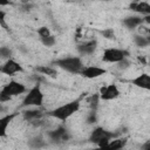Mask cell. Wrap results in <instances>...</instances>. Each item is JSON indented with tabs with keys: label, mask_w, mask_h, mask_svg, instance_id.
I'll return each mask as SVG.
<instances>
[{
	"label": "cell",
	"mask_w": 150,
	"mask_h": 150,
	"mask_svg": "<svg viewBox=\"0 0 150 150\" xmlns=\"http://www.w3.org/2000/svg\"><path fill=\"white\" fill-rule=\"evenodd\" d=\"M80 107H81V98H76L74 101H70L68 103H64L54 108L48 112V116L59 121H66L70 116H73L75 112H77L80 110Z\"/></svg>",
	"instance_id": "cell-1"
},
{
	"label": "cell",
	"mask_w": 150,
	"mask_h": 150,
	"mask_svg": "<svg viewBox=\"0 0 150 150\" xmlns=\"http://www.w3.org/2000/svg\"><path fill=\"white\" fill-rule=\"evenodd\" d=\"M26 91L27 88L23 83L15 80H11L0 89V103L11 101L14 96H19Z\"/></svg>",
	"instance_id": "cell-2"
},
{
	"label": "cell",
	"mask_w": 150,
	"mask_h": 150,
	"mask_svg": "<svg viewBox=\"0 0 150 150\" xmlns=\"http://www.w3.org/2000/svg\"><path fill=\"white\" fill-rule=\"evenodd\" d=\"M53 64H55L56 67L70 73V74H80L83 66V62L81 60V57L79 56H66V57H61L57 59L53 62Z\"/></svg>",
	"instance_id": "cell-3"
},
{
	"label": "cell",
	"mask_w": 150,
	"mask_h": 150,
	"mask_svg": "<svg viewBox=\"0 0 150 150\" xmlns=\"http://www.w3.org/2000/svg\"><path fill=\"white\" fill-rule=\"evenodd\" d=\"M117 137V135L112 131H109L107 129H104L103 127H96L89 136V142L97 145V148L103 146L104 144H107L110 139Z\"/></svg>",
	"instance_id": "cell-4"
},
{
	"label": "cell",
	"mask_w": 150,
	"mask_h": 150,
	"mask_svg": "<svg viewBox=\"0 0 150 150\" xmlns=\"http://www.w3.org/2000/svg\"><path fill=\"white\" fill-rule=\"evenodd\" d=\"M43 100H45V96H43V93H42L40 86L35 84L25 95V97L22 100V105L23 107H36V108H40V107L43 105Z\"/></svg>",
	"instance_id": "cell-5"
},
{
	"label": "cell",
	"mask_w": 150,
	"mask_h": 150,
	"mask_svg": "<svg viewBox=\"0 0 150 150\" xmlns=\"http://www.w3.org/2000/svg\"><path fill=\"white\" fill-rule=\"evenodd\" d=\"M127 56H129V53L127 50L110 47V48H105L103 50L102 60L104 62H109V63H118V62L123 61L124 59H127Z\"/></svg>",
	"instance_id": "cell-6"
},
{
	"label": "cell",
	"mask_w": 150,
	"mask_h": 150,
	"mask_svg": "<svg viewBox=\"0 0 150 150\" xmlns=\"http://www.w3.org/2000/svg\"><path fill=\"white\" fill-rule=\"evenodd\" d=\"M121 95V91L115 83H110L107 86H102L98 91V97L101 101H112L116 100Z\"/></svg>",
	"instance_id": "cell-7"
},
{
	"label": "cell",
	"mask_w": 150,
	"mask_h": 150,
	"mask_svg": "<svg viewBox=\"0 0 150 150\" xmlns=\"http://www.w3.org/2000/svg\"><path fill=\"white\" fill-rule=\"evenodd\" d=\"M23 71H25L23 67L12 57L8 59L7 61H5L2 63V66L0 67V73H2L5 75H8V76H13L18 73H23Z\"/></svg>",
	"instance_id": "cell-8"
},
{
	"label": "cell",
	"mask_w": 150,
	"mask_h": 150,
	"mask_svg": "<svg viewBox=\"0 0 150 150\" xmlns=\"http://www.w3.org/2000/svg\"><path fill=\"white\" fill-rule=\"evenodd\" d=\"M107 73V69L102 68V67H98V66H87V67H83L82 70H81V75L86 79H89V80H93V79H97L102 75H104Z\"/></svg>",
	"instance_id": "cell-9"
},
{
	"label": "cell",
	"mask_w": 150,
	"mask_h": 150,
	"mask_svg": "<svg viewBox=\"0 0 150 150\" xmlns=\"http://www.w3.org/2000/svg\"><path fill=\"white\" fill-rule=\"evenodd\" d=\"M127 143H128V138L124 136L123 137L120 136V137H115V138L110 139L107 144L97 148L96 150H122V149H124Z\"/></svg>",
	"instance_id": "cell-10"
},
{
	"label": "cell",
	"mask_w": 150,
	"mask_h": 150,
	"mask_svg": "<svg viewBox=\"0 0 150 150\" xmlns=\"http://www.w3.org/2000/svg\"><path fill=\"white\" fill-rule=\"evenodd\" d=\"M48 137L50 138V141H53L54 143H62L66 142L70 138V135L68 132V130L63 127H59L55 130H52L48 132Z\"/></svg>",
	"instance_id": "cell-11"
},
{
	"label": "cell",
	"mask_w": 150,
	"mask_h": 150,
	"mask_svg": "<svg viewBox=\"0 0 150 150\" xmlns=\"http://www.w3.org/2000/svg\"><path fill=\"white\" fill-rule=\"evenodd\" d=\"M23 118L25 120H27L28 122H30L32 124H34V125H40L41 124V118H42V116H43V111L41 110V109H38V108H35V109H30V110H26V111H23Z\"/></svg>",
	"instance_id": "cell-12"
},
{
	"label": "cell",
	"mask_w": 150,
	"mask_h": 150,
	"mask_svg": "<svg viewBox=\"0 0 150 150\" xmlns=\"http://www.w3.org/2000/svg\"><path fill=\"white\" fill-rule=\"evenodd\" d=\"M96 47H97L96 40H88L77 45V52L81 55H91L96 50Z\"/></svg>",
	"instance_id": "cell-13"
},
{
	"label": "cell",
	"mask_w": 150,
	"mask_h": 150,
	"mask_svg": "<svg viewBox=\"0 0 150 150\" xmlns=\"http://www.w3.org/2000/svg\"><path fill=\"white\" fill-rule=\"evenodd\" d=\"M130 82L141 89H145V90L150 89V75L148 73H142L141 75L131 79Z\"/></svg>",
	"instance_id": "cell-14"
},
{
	"label": "cell",
	"mask_w": 150,
	"mask_h": 150,
	"mask_svg": "<svg viewBox=\"0 0 150 150\" xmlns=\"http://www.w3.org/2000/svg\"><path fill=\"white\" fill-rule=\"evenodd\" d=\"M144 22V16H141V15H132V16H128L125 19H123L122 23L129 28V29H135L136 27H139L142 26Z\"/></svg>",
	"instance_id": "cell-15"
},
{
	"label": "cell",
	"mask_w": 150,
	"mask_h": 150,
	"mask_svg": "<svg viewBox=\"0 0 150 150\" xmlns=\"http://www.w3.org/2000/svg\"><path fill=\"white\" fill-rule=\"evenodd\" d=\"M129 8L141 15H150V5L145 1H142V2H131L129 5Z\"/></svg>",
	"instance_id": "cell-16"
},
{
	"label": "cell",
	"mask_w": 150,
	"mask_h": 150,
	"mask_svg": "<svg viewBox=\"0 0 150 150\" xmlns=\"http://www.w3.org/2000/svg\"><path fill=\"white\" fill-rule=\"evenodd\" d=\"M16 115H18L16 112H13V114H7L0 117V138L7 136V128Z\"/></svg>",
	"instance_id": "cell-17"
},
{
	"label": "cell",
	"mask_w": 150,
	"mask_h": 150,
	"mask_svg": "<svg viewBox=\"0 0 150 150\" xmlns=\"http://www.w3.org/2000/svg\"><path fill=\"white\" fill-rule=\"evenodd\" d=\"M28 146L30 149H34V150H39V149H42V148H46L47 146V142L45 141V138L42 136H34L32 138L28 139Z\"/></svg>",
	"instance_id": "cell-18"
},
{
	"label": "cell",
	"mask_w": 150,
	"mask_h": 150,
	"mask_svg": "<svg viewBox=\"0 0 150 150\" xmlns=\"http://www.w3.org/2000/svg\"><path fill=\"white\" fill-rule=\"evenodd\" d=\"M35 70L42 75L49 76V77H56L57 76V70L52 67V66H38L35 67Z\"/></svg>",
	"instance_id": "cell-19"
},
{
	"label": "cell",
	"mask_w": 150,
	"mask_h": 150,
	"mask_svg": "<svg viewBox=\"0 0 150 150\" xmlns=\"http://www.w3.org/2000/svg\"><path fill=\"white\" fill-rule=\"evenodd\" d=\"M134 42L137 47H148L150 45V40L148 38V35H139V34H136L134 35Z\"/></svg>",
	"instance_id": "cell-20"
},
{
	"label": "cell",
	"mask_w": 150,
	"mask_h": 150,
	"mask_svg": "<svg viewBox=\"0 0 150 150\" xmlns=\"http://www.w3.org/2000/svg\"><path fill=\"white\" fill-rule=\"evenodd\" d=\"M12 56V50L7 46H1L0 47V61H7Z\"/></svg>",
	"instance_id": "cell-21"
},
{
	"label": "cell",
	"mask_w": 150,
	"mask_h": 150,
	"mask_svg": "<svg viewBox=\"0 0 150 150\" xmlns=\"http://www.w3.org/2000/svg\"><path fill=\"white\" fill-rule=\"evenodd\" d=\"M100 33L104 39H108V40H115L116 39V34H115V30L112 28H105V29L101 30Z\"/></svg>",
	"instance_id": "cell-22"
},
{
	"label": "cell",
	"mask_w": 150,
	"mask_h": 150,
	"mask_svg": "<svg viewBox=\"0 0 150 150\" xmlns=\"http://www.w3.org/2000/svg\"><path fill=\"white\" fill-rule=\"evenodd\" d=\"M40 40H41V42L45 47H53L56 43V40H55L54 35H49V36H46V38H40Z\"/></svg>",
	"instance_id": "cell-23"
},
{
	"label": "cell",
	"mask_w": 150,
	"mask_h": 150,
	"mask_svg": "<svg viewBox=\"0 0 150 150\" xmlns=\"http://www.w3.org/2000/svg\"><path fill=\"white\" fill-rule=\"evenodd\" d=\"M98 101H100V97H98V93L97 94H94L90 96L89 98V107L91 110H95L96 111V108H97V104H98Z\"/></svg>",
	"instance_id": "cell-24"
},
{
	"label": "cell",
	"mask_w": 150,
	"mask_h": 150,
	"mask_svg": "<svg viewBox=\"0 0 150 150\" xmlns=\"http://www.w3.org/2000/svg\"><path fill=\"white\" fill-rule=\"evenodd\" d=\"M38 34H39L40 38H46V36L52 35L49 28H48V27H45V26H43V27H40V28L38 29Z\"/></svg>",
	"instance_id": "cell-25"
},
{
	"label": "cell",
	"mask_w": 150,
	"mask_h": 150,
	"mask_svg": "<svg viewBox=\"0 0 150 150\" xmlns=\"http://www.w3.org/2000/svg\"><path fill=\"white\" fill-rule=\"evenodd\" d=\"M87 122L88 123H96L97 122V116H96V111L95 110H91L87 117Z\"/></svg>",
	"instance_id": "cell-26"
},
{
	"label": "cell",
	"mask_w": 150,
	"mask_h": 150,
	"mask_svg": "<svg viewBox=\"0 0 150 150\" xmlns=\"http://www.w3.org/2000/svg\"><path fill=\"white\" fill-rule=\"evenodd\" d=\"M0 25L6 27V12L0 8Z\"/></svg>",
	"instance_id": "cell-27"
},
{
	"label": "cell",
	"mask_w": 150,
	"mask_h": 150,
	"mask_svg": "<svg viewBox=\"0 0 150 150\" xmlns=\"http://www.w3.org/2000/svg\"><path fill=\"white\" fill-rule=\"evenodd\" d=\"M117 64H118V68H120V69H127V68L129 67V61H128L127 59H124L123 61L118 62Z\"/></svg>",
	"instance_id": "cell-28"
}]
</instances>
